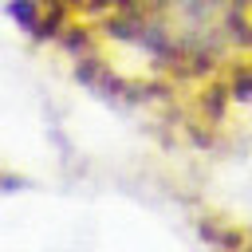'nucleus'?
<instances>
[{
  "label": "nucleus",
  "instance_id": "1",
  "mask_svg": "<svg viewBox=\"0 0 252 252\" xmlns=\"http://www.w3.org/2000/svg\"><path fill=\"white\" fill-rule=\"evenodd\" d=\"M126 91L158 98L197 142L252 134V0H32Z\"/></svg>",
  "mask_w": 252,
  "mask_h": 252
}]
</instances>
